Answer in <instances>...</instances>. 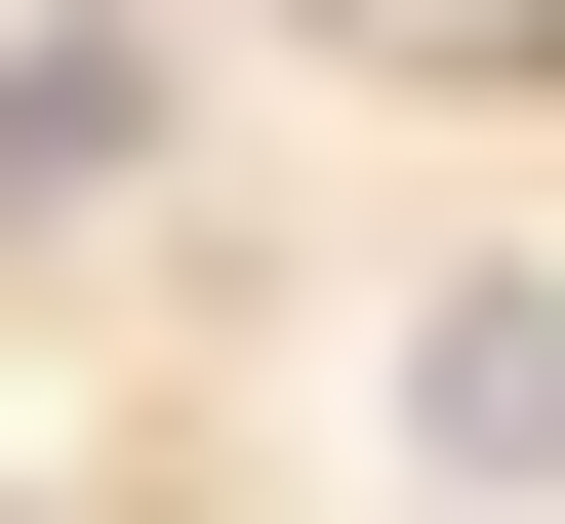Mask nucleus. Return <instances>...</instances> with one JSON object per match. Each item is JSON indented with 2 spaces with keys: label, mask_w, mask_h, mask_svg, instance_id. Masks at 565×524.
<instances>
[{
  "label": "nucleus",
  "mask_w": 565,
  "mask_h": 524,
  "mask_svg": "<svg viewBox=\"0 0 565 524\" xmlns=\"http://www.w3.org/2000/svg\"><path fill=\"white\" fill-rule=\"evenodd\" d=\"M404 443H445V484H565V282H445V363H404Z\"/></svg>",
  "instance_id": "nucleus-1"
}]
</instances>
